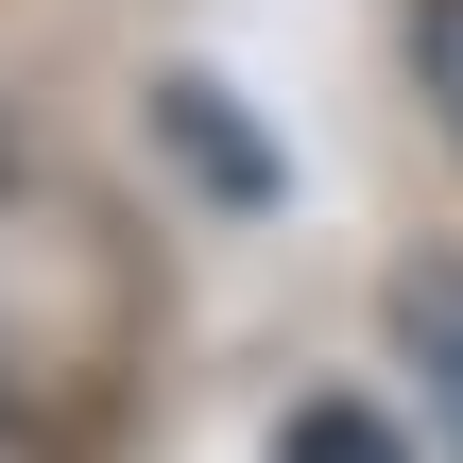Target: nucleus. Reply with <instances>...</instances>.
<instances>
[{"instance_id":"1","label":"nucleus","mask_w":463,"mask_h":463,"mask_svg":"<svg viewBox=\"0 0 463 463\" xmlns=\"http://www.w3.org/2000/svg\"><path fill=\"white\" fill-rule=\"evenodd\" d=\"M395 326H412V361H430V412H447V447H463V275H412V292H395Z\"/></svg>"},{"instance_id":"2","label":"nucleus","mask_w":463,"mask_h":463,"mask_svg":"<svg viewBox=\"0 0 463 463\" xmlns=\"http://www.w3.org/2000/svg\"><path fill=\"white\" fill-rule=\"evenodd\" d=\"M292 463H395V447H378L361 412H292Z\"/></svg>"},{"instance_id":"3","label":"nucleus","mask_w":463,"mask_h":463,"mask_svg":"<svg viewBox=\"0 0 463 463\" xmlns=\"http://www.w3.org/2000/svg\"><path fill=\"white\" fill-rule=\"evenodd\" d=\"M430 86H447V137H463V0H430Z\"/></svg>"},{"instance_id":"4","label":"nucleus","mask_w":463,"mask_h":463,"mask_svg":"<svg viewBox=\"0 0 463 463\" xmlns=\"http://www.w3.org/2000/svg\"><path fill=\"white\" fill-rule=\"evenodd\" d=\"M0 463H34V447H17V412H0Z\"/></svg>"}]
</instances>
